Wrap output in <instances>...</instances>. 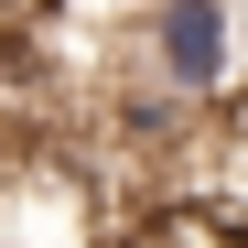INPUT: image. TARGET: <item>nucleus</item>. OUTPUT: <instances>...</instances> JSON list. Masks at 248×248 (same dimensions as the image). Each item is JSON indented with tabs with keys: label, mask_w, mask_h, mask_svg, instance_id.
<instances>
[{
	"label": "nucleus",
	"mask_w": 248,
	"mask_h": 248,
	"mask_svg": "<svg viewBox=\"0 0 248 248\" xmlns=\"http://www.w3.org/2000/svg\"><path fill=\"white\" fill-rule=\"evenodd\" d=\"M194 205H216L227 227H248V76L205 108V140H194V173H184Z\"/></svg>",
	"instance_id": "f03ea898"
},
{
	"label": "nucleus",
	"mask_w": 248,
	"mask_h": 248,
	"mask_svg": "<svg viewBox=\"0 0 248 248\" xmlns=\"http://www.w3.org/2000/svg\"><path fill=\"white\" fill-rule=\"evenodd\" d=\"M130 76L184 108H216L237 76H248V32H237V0H140L130 22Z\"/></svg>",
	"instance_id": "f257e3e1"
},
{
	"label": "nucleus",
	"mask_w": 248,
	"mask_h": 248,
	"mask_svg": "<svg viewBox=\"0 0 248 248\" xmlns=\"http://www.w3.org/2000/svg\"><path fill=\"white\" fill-rule=\"evenodd\" d=\"M108 11H140V0H108Z\"/></svg>",
	"instance_id": "7ed1b4c3"
}]
</instances>
